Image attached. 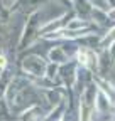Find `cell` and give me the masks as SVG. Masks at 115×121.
I'll list each match as a JSON object with an SVG mask.
<instances>
[{
	"mask_svg": "<svg viewBox=\"0 0 115 121\" xmlns=\"http://www.w3.org/2000/svg\"><path fill=\"white\" fill-rule=\"evenodd\" d=\"M0 121H2V119H0Z\"/></svg>",
	"mask_w": 115,
	"mask_h": 121,
	"instance_id": "obj_14",
	"label": "cell"
},
{
	"mask_svg": "<svg viewBox=\"0 0 115 121\" xmlns=\"http://www.w3.org/2000/svg\"><path fill=\"white\" fill-rule=\"evenodd\" d=\"M69 2H71V4H73V2H75V0H69Z\"/></svg>",
	"mask_w": 115,
	"mask_h": 121,
	"instance_id": "obj_12",
	"label": "cell"
},
{
	"mask_svg": "<svg viewBox=\"0 0 115 121\" xmlns=\"http://www.w3.org/2000/svg\"><path fill=\"white\" fill-rule=\"evenodd\" d=\"M46 69H48V59L37 54H29L20 60V72L25 78L31 79L46 78Z\"/></svg>",
	"mask_w": 115,
	"mask_h": 121,
	"instance_id": "obj_2",
	"label": "cell"
},
{
	"mask_svg": "<svg viewBox=\"0 0 115 121\" xmlns=\"http://www.w3.org/2000/svg\"><path fill=\"white\" fill-rule=\"evenodd\" d=\"M48 62H53V64H58V66H63V64H66V62H69V60H73L69 56H68V52L64 51V47H63V44L59 42V44H56V45H53V47L48 51Z\"/></svg>",
	"mask_w": 115,
	"mask_h": 121,
	"instance_id": "obj_4",
	"label": "cell"
},
{
	"mask_svg": "<svg viewBox=\"0 0 115 121\" xmlns=\"http://www.w3.org/2000/svg\"><path fill=\"white\" fill-rule=\"evenodd\" d=\"M78 62L73 59L69 62L59 66V72H58V81L59 84L64 87V89H73L75 87V82H76V76H78Z\"/></svg>",
	"mask_w": 115,
	"mask_h": 121,
	"instance_id": "obj_3",
	"label": "cell"
},
{
	"mask_svg": "<svg viewBox=\"0 0 115 121\" xmlns=\"http://www.w3.org/2000/svg\"><path fill=\"white\" fill-rule=\"evenodd\" d=\"M90 4V7L93 10H102V12H108V5H107V0H86Z\"/></svg>",
	"mask_w": 115,
	"mask_h": 121,
	"instance_id": "obj_9",
	"label": "cell"
},
{
	"mask_svg": "<svg viewBox=\"0 0 115 121\" xmlns=\"http://www.w3.org/2000/svg\"><path fill=\"white\" fill-rule=\"evenodd\" d=\"M58 121H64V119H58Z\"/></svg>",
	"mask_w": 115,
	"mask_h": 121,
	"instance_id": "obj_13",
	"label": "cell"
},
{
	"mask_svg": "<svg viewBox=\"0 0 115 121\" xmlns=\"http://www.w3.org/2000/svg\"><path fill=\"white\" fill-rule=\"evenodd\" d=\"M41 27H42L41 10L29 13L27 20H25V24L22 27V34H20V40H19V45H17V51L29 49L32 44L37 42V39H41Z\"/></svg>",
	"mask_w": 115,
	"mask_h": 121,
	"instance_id": "obj_1",
	"label": "cell"
},
{
	"mask_svg": "<svg viewBox=\"0 0 115 121\" xmlns=\"http://www.w3.org/2000/svg\"><path fill=\"white\" fill-rule=\"evenodd\" d=\"M73 10H75V13L78 17H83V19H90L91 12H93V9L90 7V4L86 2V0H75L73 2Z\"/></svg>",
	"mask_w": 115,
	"mask_h": 121,
	"instance_id": "obj_7",
	"label": "cell"
},
{
	"mask_svg": "<svg viewBox=\"0 0 115 121\" xmlns=\"http://www.w3.org/2000/svg\"><path fill=\"white\" fill-rule=\"evenodd\" d=\"M46 111L42 109V106H39V104H31L29 108H25L22 113H20V116L17 118L19 121H41L42 118H46Z\"/></svg>",
	"mask_w": 115,
	"mask_h": 121,
	"instance_id": "obj_5",
	"label": "cell"
},
{
	"mask_svg": "<svg viewBox=\"0 0 115 121\" xmlns=\"http://www.w3.org/2000/svg\"><path fill=\"white\" fill-rule=\"evenodd\" d=\"M93 84L98 87V91H102L103 94H107L110 99L115 101V84L112 81H108L107 78H102V76H93Z\"/></svg>",
	"mask_w": 115,
	"mask_h": 121,
	"instance_id": "obj_6",
	"label": "cell"
},
{
	"mask_svg": "<svg viewBox=\"0 0 115 121\" xmlns=\"http://www.w3.org/2000/svg\"><path fill=\"white\" fill-rule=\"evenodd\" d=\"M115 42V25H112L105 34H102V37H100V45H98V51H102L105 47H108L110 44Z\"/></svg>",
	"mask_w": 115,
	"mask_h": 121,
	"instance_id": "obj_8",
	"label": "cell"
},
{
	"mask_svg": "<svg viewBox=\"0 0 115 121\" xmlns=\"http://www.w3.org/2000/svg\"><path fill=\"white\" fill-rule=\"evenodd\" d=\"M5 69H9V57L4 52H0V72H4Z\"/></svg>",
	"mask_w": 115,
	"mask_h": 121,
	"instance_id": "obj_10",
	"label": "cell"
},
{
	"mask_svg": "<svg viewBox=\"0 0 115 121\" xmlns=\"http://www.w3.org/2000/svg\"><path fill=\"white\" fill-rule=\"evenodd\" d=\"M107 5L108 9H115V0H107Z\"/></svg>",
	"mask_w": 115,
	"mask_h": 121,
	"instance_id": "obj_11",
	"label": "cell"
}]
</instances>
